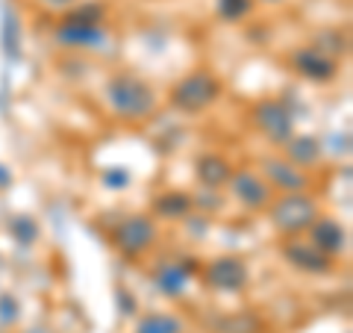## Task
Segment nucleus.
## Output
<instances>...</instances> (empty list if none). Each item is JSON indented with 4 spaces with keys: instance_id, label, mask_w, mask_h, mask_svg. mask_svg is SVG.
<instances>
[{
    "instance_id": "nucleus-6",
    "label": "nucleus",
    "mask_w": 353,
    "mask_h": 333,
    "mask_svg": "<svg viewBox=\"0 0 353 333\" xmlns=\"http://www.w3.org/2000/svg\"><path fill=\"white\" fill-rule=\"evenodd\" d=\"M250 118H253V124H256V130L262 133V136H268L274 145H283V142L294 133L292 109L283 101H277V97H265V101H259L256 106H253Z\"/></svg>"
},
{
    "instance_id": "nucleus-14",
    "label": "nucleus",
    "mask_w": 353,
    "mask_h": 333,
    "mask_svg": "<svg viewBox=\"0 0 353 333\" xmlns=\"http://www.w3.org/2000/svg\"><path fill=\"white\" fill-rule=\"evenodd\" d=\"M194 177L201 180L203 189L221 192L230 183V177H233V165H230V160L221 157V153H203L194 162Z\"/></svg>"
},
{
    "instance_id": "nucleus-20",
    "label": "nucleus",
    "mask_w": 353,
    "mask_h": 333,
    "mask_svg": "<svg viewBox=\"0 0 353 333\" xmlns=\"http://www.w3.org/2000/svg\"><path fill=\"white\" fill-rule=\"evenodd\" d=\"M253 6H256V0H218L215 9H218V15L230 21V24H239V21H245L250 12H253Z\"/></svg>"
},
{
    "instance_id": "nucleus-25",
    "label": "nucleus",
    "mask_w": 353,
    "mask_h": 333,
    "mask_svg": "<svg viewBox=\"0 0 353 333\" xmlns=\"http://www.w3.org/2000/svg\"><path fill=\"white\" fill-rule=\"evenodd\" d=\"M9 180H12V177H9V174L3 171V165H0V189H3V186H6Z\"/></svg>"
},
{
    "instance_id": "nucleus-18",
    "label": "nucleus",
    "mask_w": 353,
    "mask_h": 333,
    "mask_svg": "<svg viewBox=\"0 0 353 333\" xmlns=\"http://www.w3.org/2000/svg\"><path fill=\"white\" fill-rule=\"evenodd\" d=\"M221 333H262V318L256 313H233L227 318H221Z\"/></svg>"
},
{
    "instance_id": "nucleus-2",
    "label": "nucleus",
    "mask_w": 353,
    "mask_h": 333,
    "mask_svg": "<svg viewBox=\"0 0 353 333\" xmlns=\"http://www.w3.org/2000/svg\"><path fill=\"white\" fill-rule=\"evenodd\" d=\"M265 213H268L271 227L280 236L292 239L309 230V225L321 216V207H318V201L309 192H285L280 198H274V201H268Z\"/></svg>"
},
{
    "instance_id": "nucleus-24",
    "label": "nucleus",
    "mask_w": 353,
    "mask_h": 333,
    "mask_svg": "<svg viewBox=\"0 0 353 333\" xmlns=\"http://www.w3.org/2000/svg\"><path fill=\"white\" fill-rule=\"evenodd\" d=\"M44 3H50V6H74L77 0H44Z\"/></svg>"
},
{
    "instance_id": "nucleus-21",
    "label": "nucleus",
    "mask_w": 353,
    "mask_h": 333,
    "mask_svg": "<svg viewBox=\"0 0 353 333\" xmlns=\"http://www.w3.org/2000/svg\"><path fill=\"white\" fill-rule=\"evenodd\" d=\"M65 18L80 21V24H103L106 9H103V3H97V0H88V3H83V6H74Z\"/></svg>"
},
{
    "instance_id": "nucleus-23",
    "label": "nucleus",
    "mask_w": 353,
    "mask_h": 333,
    "mask_svg": "<svg viewBox=\"0 0 353 333\" xmlns=\"http://www.w3.org/2000/svg\"><path fill=\"white\" fill-rule=\"evenodd\" d=\"M127 180H130V174H127V171H118V169H115V171H106V174H103V183H106L109 189H115V192H118V189L124 186Z\"/></svg>"
},
{
    "instance_id": "nucleus-22",
    "label": "nucleus",
    "mask_w": 353,
    "mask_h": 333,
    "mask_svg": "<svg viewBox=\"0 0 353 333\" xmlns=\"http://www.w3.org/2000/svg\"><path fill=\"white\" fill-rule=\"evenodd\" d=\"M9 230H12L15 239L24 242V245H30V242L39 239V225L32 218H27V216H18V218L9 221Z\"/></svg>"
},
{
    "instance_id": "nucleus-9",
    "label": "nucleus",
    "mask_w": 353,
    "mask_h": 333,
    "mask_svg": "<svg viewBox=\"0 0 353 333\" xmlns=\"http://www.w3.org/2000/svg\"><path fill=\"white\" fill-rule=\"evenodd\" d=\"M230 192L239 204H245L248 209H265L271 201V192L274 189L265 183V177L256 171H248V169H233V177H230Z\"/></svg>"
},
{
    "instance_id": "nucleus-15",
    "label": "nucleus",
    "mask_w": 353,
    "mask_h": 333,
    "mask_svg": "<svg viewBox=\"0 0 353 333\" xmlns=\"http://www.w3.org/2000/svg\"><path fill=\"white\" fill-rule=\"evenodd\" d=\"M194 272H197V269H194V263H185V260L162 263L159 269H157V274H153V280H157L159 292L176 298V295H183V292H185V286H189V280H192V274H194Z\"/></svg>"
},
{
    "instance_id": "nucleus-17",
    "label": "nucleus",
    "mask_w": 353,
    "mask_h": 333,
    "mask_svg": "<svg viewBox=\"0 0 353 333\" xmlns=\"http://www.w3.org/2000/svg\"><path fill=\"white\" fill-rule=\"evenodd\" d=\"M132 333H185V318L176 313H148Z\"/></svg>"
},
{
    "instance_id": "nucleus-7",
    "label": "nucleus",
    "mask_w": 353,
    "mask_h": 333,
    "mask_svg": "<svg viewBox=\"0 0 353 333\" xmlns=\"http://www.w3.org/2000/svg\"><path fill=\"white\" fill-rule=\"evenodd\" d=\"M262 177L265 183H268L274 192H306L309 186H312V177L309 171L297 169L294 162H289L285 157H265L262 160Z\"/></svg>"
},
{
    "instance_id": "nucleus-12",
    "label": "nucleus",
    "mask_w": 353,
    "mask_h": 333,
    "mask_svg": "<svg viewBox=\"0 0 353 333\" xmlns=\"http://www.w3.org/2000/svg\"><path fill=\"white\" fill-rule=\"evenodd\" d=\"M309 242L318 248V251H324L327 257H339L341 251H347V230L339 225L336 218H321L318 216L312 225H309Z\"/></svg>"
},
{
    "instance_id": "nucleus-8",
    "label": "nucleus",
    "mask_w": 353,
    "mask_h": 333,
    "mask_svg": "<svg viewBox=\"0 0 353 333\" xmlns=\"http://www.w3.org/2000/svg\"><path fill=\"white\" fill-rule=\"evenodd\" d=\"M289 65L294 68L297 77H303V80H309V83H333L339 77V59L315 50L312 44L297 48L289 57Z\"/></svg>"
},
{
    "instance_id": "nucleus-5",
    "label": "nucleus",
    "mask_w": 353,
    "mask_h": 333,
    "mask_svg": "<svg viewBox=\"0 0 353 333\" xmlns=\"http://www.w3.org/2000/svg\"><path fill=\"white\" fill-rule=\"evenodd\" d=\"M206 289L236 295L241 289H248L250 283V269L241 257H215L212 263H206V269L201 272Z\"/></svg>"
},
{
    "instance_id": "nucleus-10",
    "label": "nucleus",
    "mask_w": 353,
    "mask_h": 333,
    "mask_svg": "<svg viewBox=\"0 0 353 333\" xmlns=\"http://www.w3.org/2000/svg\"><path fill=\"white\" fill-rule=\"evenodd\" d=\"M53 39L59 44H65V48H74V50H97L109 36H106L103 24H80V21L62 18L59 27L53 30Z\"/></svg>"
},
{
    "instance_id": "nucleus-19",
    "label": "nucleus",
    "mask_w": 353,
    "mask_h": 333,
    "mask_svg": "<svg viewBox=\"0 0 353 333\" xmlns=\"http://www.w3.org/2000/svg\"><path fill=\"white\" fill-rule=\"evenodd\" d=\"M312 48L321 50V53H327V57L339 59L341 53H347V39L341 36V30H321V32L315 36Z\"/></svg>"
},
{
    "instance_id": "nucleus-13",
    "label": "nucleus",
    "mask_w": 353,
    "mask_h": 333,
    "mask_svg": "<svg viewBox=\"0 0 353 333\" xmlns=\"http://www.w3.org/2000/svg\"><path fill=\"white\" fill-rule=\"evenodd\" d=\"M283 157L294 162L297 169H315L318 162H321V153H324V145H321V139L318 136H309V133H292L289 139L283 142Z\"/></svg>"
},
{
    "instance_id": "nucleus-3",
    "label": "nucleus",
    "mask_w": 353,
    "mask_h": 333,
    "mask_svg": "<svg viewBox=\"0 0 353 333\" xmlns=\"http://www.w3.org/2000/svg\"><path fill=\"white\" fill-rule=\"evenodd\" d=\"M221 80L209 71V68H197L189 71L185 77H180L174 86H171V95L168 101L174 109H180L185 115H197V113H206L218 97H221Z\"/></svg>"
},
{
    "instance_id": "nucleus-16",
    "label": "nucleus",
    "mask_w": 353,
    "mask_h": 333,
    "mask_svg": "<svg viewBox=\"0 0 353 333\" xmlns=\"http://www.w3.org/2000/svg\"><path fill=\"white\" fill-rule=\"evenodd\" d=\"M194 213V198L185 192H165L153 201V218L162 221H183Z\"/></svg>"
},
{
    "instance_id": "nucleus-1",
    "label": "nucleus",
    "mask_w": 353,
    "mask_h": 333,
    "mask_svg": "<svg viewBox=\"0 0 353 333\" xmlns=\"http://www.w3.org/2000/svg\"><path fill=\"white\" fill-rule=\"evenodd\" d=\"M106 104L118 118L127 121H145L157 113V88L148 80H141L139 74L118 71L106 80L103 86Z\"/></svg>"
},
{
    "instance_id": "nucleus-4",
    "label": "nucleus",
    "mask_w": 353,
    "mask_h": 333,
    "mask_svg": "<svg viewBox=\"0 0 353 333\" xmlns=\"http://www.w3.org/2000/svg\"><path fill=\"white\" fill-rule=\"evenodd\" d=\"M109 239H112V245L124 254V257L132 260V257L148 254L153 245H157L159 227H157V221H153L150 216H130V218L121 221V225L112 227Z\"/></svg>"
},
{
    "instance_id": "nucleus-11",
    "label": "nucleus",
    "mask_w": 353,
    "mask_h": 333,
    "mask_svg": "<svg viewBox=\"0 0 353 333\" xmlns=\"http://www.w3.org/2000/svg\"><path fill=\"white\" fill-rule=\"evenodd\" d=\"M283 257L289 265L301 269L306 274H327L333 272V257H327L324 251H318L312 242H301V239H285L283 245Z\"/></svg>"
},
{
    "instance_id": "nucleus-26",
    "label": "nucleus",
    "mask_w": 353,
    "mask_h": 333,
    "mask_svg": "<svg viewBox=\"0 0 353 333\" xmlns=\"http://www.w3.org/2000/svg\"><path fill=\"white\" fill-rule=\"evenodd\" d=\"M256 3H283V0H256Z\"/></svg>"
}]
</instances>
